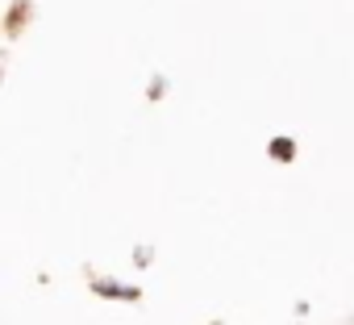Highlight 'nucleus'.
Masks as SVG:
<instances>
[{
  "label": "nucleus",
  "instance_id": "nucleus-3",
  "mask_svg": "<svg viewBox=\"0 0 354 325\" xmlns=\"http://www.w3.org/2000/svg\"><path fill=\"white\" fill-rule=\"evenodd\" d=\"M162 92H167V80H162V75H154V80H150V96H162Z\"/></svg>",
  "mask_w": 354,
  "mask_h": 325
},
{
  "label": "nucleus",
  "instance_id": "nucleus-2",
  "mask_svg": "<svg viewBox=\"0 0 354 325\" xmlns=\"http://www.w3.org/2000/svg\"><path fill=\"white\" fill-rule=\"evenodd\" d=\"M271 150H275V158H292V154H296V142H292V138H288V142H283V138H275V142H271Z\"/></svg>",
  "mask_w": 354,
  "mask_h": 325
},
{
  "label": "nucleus",
  "instance_id": "nucleus-1",
  "mask_svg": "<svg viewBox=\"0 0 354 325\" xmlns=\"http://www.w3.org/2000/svg\"><path fill=\"white\" fill-rule=\"evenodd\" d=\"M92 288H96L100 296H113V300H117V296H121V300H138V296H142L133 284H121V279H92Z\"/></svg>",
  "mask_w": 354,
  "mask_h": 325
}]
</instances>
